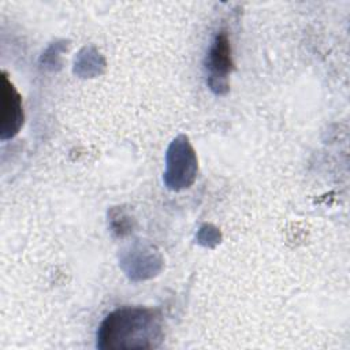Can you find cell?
Wrapping results in <instances>:
<instances>
[{
	"mask_svg": "<svg viewBox=\"0 0 350 350\" xmlns=\"http://www.w3.org/2000/svg\"><path fill=\"white\" fill-rule=\"evenodd\" d=\"M161 340L160 314L139 306H126L109 313L97 332L100 349H154Z\"/></svg>",
	"mask_w": 350,
	"mask_h": 350,
	"instance_id": "cell-1",
	"label": "cell"
},
{
	"mask_svg": "<svg viewBox=\"0 0 350 350\" xmlns=\"http://www.w3.org/2000/svg\"><path fill=\"white\" fill-rule=\"evenodd\" d=\"M1 85V139L14 137L23 123L22 98L14 85L8 81L7 75L3 74Z\"/></svg>",
	"mask_w": 350,
	"mask_h": 350,
	"instance_id": "cell-2",
	"label": "cell"
},
{
	"mask_svg": "<svg viewBox=\"0 0 350 350\" xmlns=\"http://www.w3.org/2000/svg\"><path fill=\"white\" fill-rule=\"evenodd\" d=\"M206 67L211 71L213 78H226L232 67L231 60V46L228 41V36L226 31H220L216 37L213 44L211 45Z\"/></svg>",
	"mask_w": 350,
	"mask_h": 350,
	"instance_id": "cell-3",
	"label": "cell"
}]
</instances>
